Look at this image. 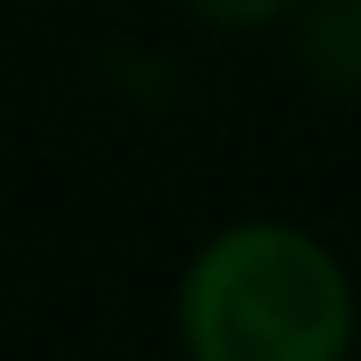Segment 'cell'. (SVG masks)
<instances>
[{
    "mask_svg": "<svg viewBox=\"0 0 361 361\" xmlns=\"http://www.w3.org/2000/svg\"><path fill=\"white\" fill-rule=\"evenodd\" d=\"M185 361H354L361 290L347 255L276 213L213 227L170 290Z\"/></svg>",
    "mask_w": 361,
    "mask_h": 361,
    "instance_id": "6da1fadb",
    "label": "cell"
},
{
    "mask_svg": "<svg viewBox=\"0 0 361 361\" xmlns=\"http://www.w3.org/2000/svg\"><path fill=\"white\" fill-rule=\"evenodd\" d=\"M276 29L312 92L361 99V0H298Z\"/></svg>",
    "mask_w": 361,
    "mask_h": 361,
    "instance_id": "7a4b0ae2",
    "label": "cell"
},
{
    "mask_svg": "<svg viewBox=\"0 0 361 361\" xmlns=\"http://www.w3.org/2000/svg\"><path fill=\"white\" fill-rule=\"evenodd\" d=\"M199 29H220V36H262V29H276L298 0H177Z\"/></svg>",
    "mask_w": 361,
    "mask_h": 361,
    "instance_id": "3957f363",
    "label": "cell"
}]
</instances>
